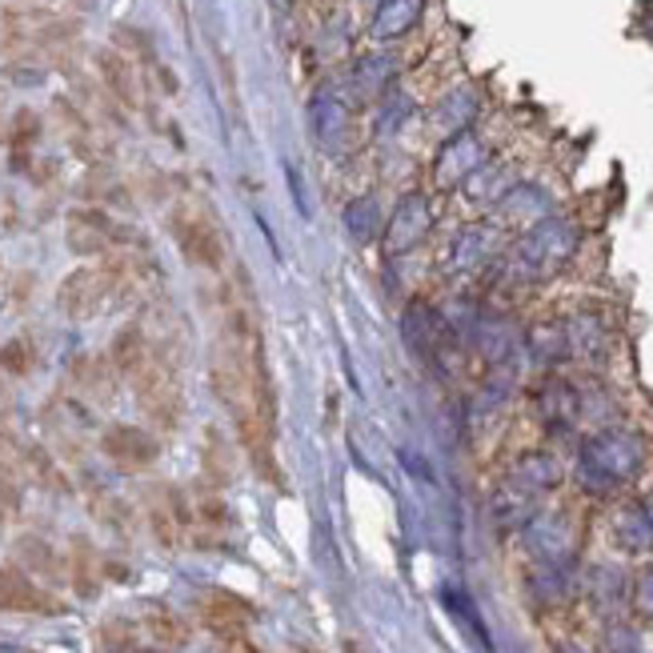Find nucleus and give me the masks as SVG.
Instances as JSON below:
<instances>
[{"instance_id": "obj_26", "label": "nucleus", "mask_w": 653, "mask_h": 653, "mask_svg": "<svg viewBox=\"0 0 653 653\" xmlns=\"http://www.w3.org/2000/svg\"><path fill=\"white\" fill-rule=\"evenodd\" d=\"M21 554L33 561V569H45V573H52V569H57V557H52V549L45 542H33V537H25V542H21Z\"/></svg>"}, {"instance_id": "obj_24", "label": "nucleus", "mask_w": 653, "mask_h": 653, "mask_svg": "<svg viewBox=\"0 0 653 653\" xmlns=\"http://www.w3.org/2000/svg\"><path fill=\"white\" fill-rule=\"evenodd\" d=\"M0 369L13 377H28L33 373V345L25 337H13L0 345Z\"/></svg>"}, {"instance_id": "obj_28", "label": "nucleus", "mask_w": 653, "mask_h": 653, "mask_svg": "<svg viewBox=\"0 0 653 653\" xmlns=\"http://www.w3.org/2000/svg\"><path fill=\"white\" fill-rule=\"evenodd\" d=\"M100 638H105V645H109V650H129V626H124V621H109Z\"/></svg>"}, {"instance_id": "obj_10", "label": "nucleus", "mask_w": 653, "mask_h": 653, "mask_svg": "<svg viewBox=\"0 0 653 653\" xmlns=\"http://www.w3.org/2000/svg\"><path fill=\"white\" fill-rule=\"evenodd\" d=\"M497 249H501V233H497L494 225H470V229H461L458 237H453L446 265L449 273L470 277V273H482V269L494 261Z\"/></svg>"}, {"instance_id": "obj_2", "label": "nucleus", "mask_w": 653, "mask_h": 653, "mask_svg": "<svg viewBox=\"0 0 653 653\" xmlns=\"http://www.w3.org/2000/svg\"><path fill=\"white\" fill-rule=\"evenodd\" d=\"M133 385H136L141 409H145L161 429H177L185 401H181V381L173 373V365L161 361V357H149L133 373Z\"/></svg>"}, {"instance_id": "obj_29", "label": "nucleus", "mask_w": 653, "mask_h": 653, "mask_svg": "<svg viewBox=\"0 0 653 653\" xmlns=\"http://www.w3.org/2000/svg\"><path fill=\"white\" fill-rule=\"evenodd\" d=\"M638 609H645V614L653 617V573H645V578L638 581Z\"/></svg>"}, {"instance_id": "obj_30", "label": "nucleus", "mask_w": 653, "mask_h": 653, "mask_svg": "<svg viewBox=\"0 0 653 653\" xmlns=\"http://www.w3.org/2000/svg\"><path fill=\"white\" fill-rule=\"evenodd\" d=\"M221 645H225V653H261L249 638H229V641H221Z\"/></svg>"}, {"instance_id": "obj_27", "label": "nucleus", "mask_w": 653, "mask_h": 653, "mask_svg": "<svg viewBox=\"0 0 653 653\" xmlns=\"http://www.w3.org/2000/svg\"><path fill=\"white\" fill-rule=\"evenodd\" d=\"M149 521H153V533H157V542L165 545V549H173V545H177V521H173L165 509H153V513H149Z\"/></svg>"}, {"instance_id": "obj_9", "label": "nucleus", "mask_w": 653, "mask_h": 653, "mask_svg": "<svg viewBox=\"0 0 653 653\" xmlns=\"http://www.w3.org/2000/svg\"><path fill=\"white\" fill-rule=\"evenodd\" d=\"M197 614H201V621H205V629L213 638L229 641V638H245V629L253 621V605L245 602V597H237V593L213 590L197 602Z\"/></svg>"}, {"instance_id": "obj_3", "label": "nucleus", "mask_w": 653, "mask_h": 653, "mask_svg": "<svg viewBox=\"0 0 653 653\" xmlns=\"http://www.w3.org/2000/svg\"><path fill=\"white\" fill-rule=\"evenodd\" d=\"M109 305H117V289H112L109 269H73L69 277L57 285V309L73 321L105 313Z\"/></svg>"}, {"instance_id": "obj_18", "label": "nucleus", "mask_w": 653, "mask_h": 653, "mask_svg": "<svg viewBox=\"0 0 653 653\" xmlns=\"http://www.w3.org/2000/svg\"><path fill=\"white\" fill-rule=\"evenodd\" d=\"M345 229L357 245H373L385 229V217H381V205H377V197H357L345 205Z\"/></svg>"}, {"instance_id": "obj_13", "label": "nucleus", "mask_w": 653, "mask_h": 653, "mask_svg": "<svg viewBox=\"0 0 653 653\" xmlns=\"http://www.w3.org/2000/svg\"><path fill=\"white\" fill-rule=\"evenodd\" d=\"M309 124H313L317 145L325 149V153H341L345 141H349V105L337 93L321 88L313 97V105H309Z\"/></svg>"}, {"instance_id": "obj_16", "label": "nucleus", "mask_w": 653, "mask_h": 653, "mask_svg": "<svg viewBox=\"0 0 653 653\" xmlns=\"http://www.w3.org/2000/svg\"><path fill=\"white\" fill-rule=\"evenodd\" d=\"M153 353H149V337L141 325H124L117 337H112V349H109V365L117 369L121 377H133L141 365L149 361Z\"/></svg>"}, {"instance_id": "obj_23", "label": "nucleus", "mask_w": 653, "mask_h": 653, "mask_svg": "<svg viewBox=\"0 0 653 653\" xmlns=\"http://www.w3.org/2000/svg\"><path fill=\"white\" fill-rule=\"evenodd\" d=\"M205 473L213 477V485H225L233 477V461H229V449L221 441V434L209 429L205 434Z\"/></svg>"}, {"instance_id": "obj_22", "label": "nucleus", "mask_w": 653, "mask_h": 653, "mask_svg": "<svg viewBox=\"0 0 653 653\" xmlns=\"http://www.w3.org/2000/svg\"><path fill=\"white\" fill-rule=\"evenodd\" d=\"M437 333H441V325H437V317L429 313L425 305H413L409 313H405V337L413 341V349L417 353L437 349Z\"/></svg>"}, {"instance_id": "obj_17", "label": "nucleus", "mask_w": 653, "mask_h": 653, "mask_svg": "<svg viewBox=\"0 0 653 653\" xmlns=\"http://www.w3.org/2000/svg\"><path fill=\"white\" fill-rule=\"evenodd\" d=\"M393 73H397V61H393V57H385V52L365 57V61H357V69L349 73V93L357 100L377 97V93H381V88L393 81Z\"/></svg>"}, {"instance_id": "obj_6", "label": "nucleus", "mask_w": 653, "mask_h": 653, "mask_svg": "<svg viewBox=\"0 0 653 653\" xmlns=\"http://www.w3.org/2000/svg\"><path fill=\"white\" fill-rule=\"evenodd\" d=\"M64 241L69 249L81 257H105L112 245L121 241H133V233L121 229L109 213H100V209H76L69 225H64Z\"/></svg>"}, {"instance_id": "obj_11", "label": "nucleus", "mask_w": 653, "mask_h": 653, "mask_svg": "<svg viewBox=\"0 0 653 653\" xmlns=\"http://www.w3.org/2000/svg\"><path fill=\"white\" fill-rule=\"evenodd\" d=\"M173 233H177V245H181L185 261H193L201 269H221V233L213 229L209 217H197V213H181L173 221Z\"/></svg>"}, {"instance_id": "obj_20", "label": "nucleus", "mask_w": 653, "mask_h": 653, "mask_svg": "<svg viewBox=\"0 0 653 653\" xmlns=\"http://www.w3.org/2000/svg\"><path fill=\"white\" fill-rule=\"evenodd\" d=\"M97 69H100V76H105V85H109L112 97H121L129 109H136V73L129 69V61L117 57V52H100Z\"/></svg>"}, {"instance_id": "obj_8", "label": "nucleus", "mask_w": 653, "mask_h": 653, "mask_svg": "<svg viewBox=\"0 0 653 653\" xmlns=\"http://www.w3.org/2000/svg\"><path fill=\"white\" fill-rule=\"evenodd\" d=\"M100 449H105V458L117 461L121 470H149L161 453L157 437L149 434V429H141V425H109V429L100 434Z\"/></svg>"}, {"instance_id": "obj_19", "label": "nucleus", "mask_w": 653, "mask_h": 653, "mask_svg": "<svg viewBox=\"0 0 653 653\" xmlns=\"http://www.w3.org/2000/svg\"><path fill=\"white\" fill-rule=\"evenodd\" d=\"M473 117H477V93H473V88H458V93H449V97L434 109V124L449 136L465 133Z\"/></svg>"}, {"instance_id": "obj_5", "label": "nucleus", "mask_w": 653, "mask_h": 653, "mask_svg": "<svg viewBox=\"0 0 653 653\" xmlns=\"http://www.w3.org/2000/svg\"><path fill=\"white\" fill-rule=\"evenodd\" d=\"M429 229H434V205H429V197L405 193L385 221V253L389 257L409 253V249H417V245L429 237Z\"/></svg>"}, {"instance_id": "obj_1", "label": "nucleus", "mask_w": 653, "mask_h": 653, "mask_svg": "<svg viewBox=\"0 0 653 653\" xmlns=\"http://www.w3.org/2000/svg\"><path fill=\"white\" fill-rule=\"evenodd\" d=\"M578 253V229L566 217H542L518 245H513V277L521 281H549L569 265Z\"/></svg>"}, {"instance_id": "obj_7", "label": "nucleus", "mask_w": 653, "mask_h": 653, "mask_svg": "<svg viewBox=\"0 0 653 653\" xmlns=\"http://www.w3.org/2000/svg\"><path fill=\"white\" fill-rule=\"evenodd\" d=\"M489 161V149H485V141L477 133H453L446 141V149L437 153L434 161V181L441 185V189H458L470 173H477Z\"/></svg>"}, {"instance_id": "obj_4", "label": "nucleus", "mask_w": 653, "mask_h": 653, "mask_svg": "<svg viewBox=\"0 0 653 653\" xmlns=\"http://www.w3.org/2000/svg\"><path fill=\"white\" fill-rule=\"evenodd\" d=\"M638 461H641L638 441L626 434H602L581 449V470L590 473V477H597L602 485L626 482L629 473L638 470Z\"/></svg>"}, {"instance_id": "obj_33", "label": "nucleus", "mask_w": 653, "mask_h": 653, "mask_svg": "<svg viewBox=\"0 0 653 653\" xmlns=\"http://www.w3.org/2000/svg\"><path fill=\"white\" fill-rule=\"evenodd\" d=\"M377 4H381V0H377Z\"/></svg>"}, {"instance_id": "obj_32", "label": "nucleus", "mask_w": 653, "mask_h": 653, "mask_svg": "<svg viewBox=\"0 0 653 653\" xmlns=\"http://www.w3.org/2000/svg\"><path fill=\"white\" fill-rule=\"evenodd\" d=\"M0 397H4V369H0Z\"/></svg>"}, {"instance_id": "obj_12", "label": "nucleus", "mask_w": 653, "mask_h": 653, "mask_svg": "<svg viewBox=\"0 0 653 653\" xmlns=\"http://www.w3.org/2000/svg\"><path fill=\"white\" fill-rule=\"evenodd\" d=\"M0 609L9 614H64V605L21 569H0Z\"/></svg>"}, {"instance_id": "obj_25", "label": "nucleus", "mask_w": 653, "mask_h": 653, "mask_svg": "<svg viewBox=\"0 0 653 653\" xmlns=\"http://www.w3.org/2000/svg\"><path fill=\"white\" fill-rule=\"evenodd\" d=\"M25 461H28V470H33V477H37L45 489H57V494H64V489H69V485H64V477H61V470L52 465V458L45 453V449L28 446L25 449Z\"/></svg>"}, {"instance_id": "obj_21", "label": "nucleus", "mask_w": 653, "mask_h": 653, "mask_svg": "<svg viewBox=\"0 0 653 653\" xmlns=\"http://www.w3.org/2000/svg\"><path fill=\"white\" fill-rule=\"evenodd\" d=\"M145 629H149V638L157 641V645H185V638H189L185 621L177 614H169L165 605H149V609H145Z\"/></svg>"}, {"instance_id": "obj_14", "label": "nucleus", "mask_w": 653, "mask_h": 653, "mask_svg": "<svg viewBox=\"0 0 653 653\" xmlns=\"http://www.w3.org/2000/svg\"><path fill=\"white\" fill-rule=\"evenodd\" d=\"M425 0H381L373 13V25H369V37L373 40H397L405 37L417 21H422Z\"/></svg>"}, {"instance_id": "obj_15", "label": "nucleus", "mask_w": 653, "mask_h": 653, "mask_svg": "<svg viewBox=\"0 0 653 653\" xmlns=\"http://www.w3.org/2000/svg\"><path fill=\"white\" fill-rule=\"evenodd\" d=\"M513 185L518 181H513L509 165H494V161H485L482 169L470 173V177L461 181V189H465V197H470L473 205H497Z\"/></svg>"}, {"instance_id": "obj_31", "label": "nucleus", "mask_w": 653, "mask_h": 653, "mask_svg": "<svg viewBox=\"0 0 653 653\" xmlns=\"http://www.w3.org/2000/svg\"><path fill=\"white\" fill-rule=\"evenodd\" d=\"M0 653H37V650H25V645H0Z\"/></svg>"}]
</instances>
